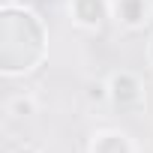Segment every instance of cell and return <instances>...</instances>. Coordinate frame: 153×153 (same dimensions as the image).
Instances as JSON below:
<instances>
[{"instance_id":"obj_1","label":"cell","mask_w":153,"mask_h":153,"mask_svg":"<svg viewBox=\"0 0 153 153\" xmlns=\"http://www.w3.org/2000/svg\"><path fill=\"white\" fill-rule=\"evenodd\" d=\"M45 57V27L42 21L21 6L0 9V72L24 75L39 66Z\"/></svg>"},{"instance_id":"obj_2","label":"cell","mask_w":153,"mask_h":153,"mask_svg":"<svg viewBox=\"0 0 153 153\" xmlns=\"http://www.w3.org/2000/svg\"><path fill=\"white\" fill-rule=\"evenodd\" d=\"M108 96H111V102L117 108H132V105L141 102V84H138L135 75L117 72V75H111V81H108Z\"/></svg>"},{"instance_id":"obj_3","label":"cell","mask_w":153,"mask_h":153,"mask_svg":"<svg viewBox=\"0 0 153 153\" xmlns=\"http://www.w3.org/2000/svg\"><path fill=\"white\" fill-rule=\"evenodd\" d=\"M69 9H72V18L81 27H99L108 18V3L105 0H72Z\"/></svg>"},{"instance_id":"obj_4","label":"cell","mask_w":153,"mask_h":153,"mask_svg":"<svg viewBox=\"0 0 153 153\" xmlns=\"http://www.w3.org/2000/svg\"><path fill=\"white\" fill-rule=\"evenodd\" d=\"M90 153H132V147L120 132H99L90 144Z\"/></svg>"},{"instance_id":"obj_5","label":"cell","mask_w":153,"mask_h":153,"mask_svg":"<svg viewBox=\"0 0 153 153\" xmlns=\"http://www.w3.org/2000/svg\"><path fill=\"white\" fill-rule=\"evenodd\" d=\"M117 18L126 27H138L144 21V0H120L117 3Z\"/></svg>"},{"instance_id":"obj_6","label":"cell","mask_w":153,"mask_h":153,"mask_svg":"<svg viewBox=\"0 0 153 153\" xmlns=\"http://www.w3.org/2000/svg\"><path fill=\"white\" fill-rule=\"evenodd\" d=\"M9 114H15V117L33 114V99H30V96H15V99L9 102Z\"/></svg>"},{"instance_id":"obj_7","label":"cell","mask_w":153,"mask_h":153,"mask_svg":"<svg viewBox=\"0 0 153 153\" xmlns=\"http://www.w3.org/2000/svg\"><path fill=\"white\" fill-rule=\"evenodd\" d=\"M87 96H90V99H105V96H108V84H99V81L90 84V87H87Z\"/></svg>"},{"instance_id":"obj_8","label":"cell","mask_w":153,"mask_h":153,"mask_svg":"<svg viewBox=\"0 0 153 153\" xmlns=\"http://www.w3.org/2000/svg\"><path fill=\"white\" fill-rule=\"evenodd\" d=\"M15 153H36V150H33V147H18Z\"/></svg>"},{"instance_id":"obj_9","label":"cell","mask_w":153,"mask_h":153,"mask_svg":"<svg viewBox=\"0 0 153 153\" xmlns=\"http://www.w3.org/2000/svg\"><path fill=\"white\" fill-rule=\"evenodd\" d=\"M150 63H153V39H150Z\"/></svg>"},{"instance_id":"obj_10","label":"cell","mask_w":153,"mask_h":153,"mask_svg":"<svg viewBox=\"0 0 153 153\" xmlns=\"http://www.w3.org/2000/svg\"><path fill=\"white\" fill-rule=\"evenodd\" d=\"M150 3H153V0H150Z\"/></svg>"}]
</instances>
